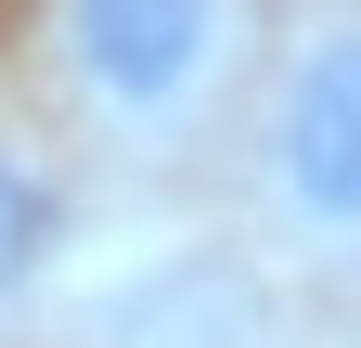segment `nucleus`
Masks as SVG:
<instances>
[{"label":"nucleus","instance_id":"f257e3e1","mask_svg":"<svg viewBox=\"0 0 361 348\" xmlns=\"http://www.w3.org/2000/svg\"><path fill=\"white\" fill-rule=\"evenodd\" d=\"M258 52H271V0H39L52 104L104 168L233 155Z\"/></svg>","mask_w":361,"mask_h":348},{"label":"nucleus","instance_id":"f03ea898","mask_svg":"<svg viewBox=\"0 0 361 348\" xmlns=\"http://www.w3.org/2000/svg\"><path fill=\"white\" fill-rule=\"evenodd\" d=\"M233 206L284 284L361 271V0L271 13L258 91L233 116Z\"/></svg>","mask_w":361,"mask_h":348},{"label":"nucleus","instance_id":"7ed1b4c3","mask_svg":"<svg viewBox=\"0 0 361 348\" xmlns=\"http://www.w3.org/2000/svg\"><path fill=\"white\" fill-rule=\"evenodd\" d=\"M271 297H284V271H271L258 245H142V258H104V271H65L52 310L78 348H284V323H271Z\"/></svg>","mask_w":361,"mask_h":348},{"label":"nucleus","instance_id":"20e7f679","mask_svg":"<svg viewBox=\"0 0 361 348\" xmlns=\"http://www.w3.org/2000/svg\"><path fill=\"white\" fill-rule=\"evenodd\" d=\"M65 271H78V168L39 129H0V335L52 310Z\"/></svg>","mask_w":361,"mask_h":348}]
</instances>
